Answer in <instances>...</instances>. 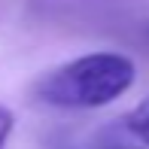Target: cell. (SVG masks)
Instances as JSON below:
<instances>
[{
  "label": "cell",
  "instance_id": "obj_1",
  "mask_svg": "<svg viewBox=\"0 0 149 149\" xmlns=\"http://www.w3.org/2000/svg\"><path fill=\"white\" fill-rule=\"evenodd\" d=\"M137 67L119 52H91L49 70L37 82V97L61 110H97L134 85Z\"/></svg>",
  "mask_w": 149,
  "mask_h": 149
},
{
  "label": "cell",
  "instance_id": "obj_2",
  "mask_svg": "<svg viewBox=\"0 0 149 149\" xmlns=\"http://www.w3.org/2000/svg\"><path fill=\"white\" fill-rule=\"evenodd\" d=\"M94 149H149V97L94 134Z\"/></svg>",
  "mask_w": 149,
  "mask_h": 149
},
{
  "label": "cell",
  "instance_id": "obj_3",
  "mask_svg": "<svg viewBox=\"0 0 149 149\" xmlns=\"http://www.w3.org/2000/svg\"><path fill=\"white\" fill-rule=\"evenodd\" d=\"M12 125H15V116H12V110L0 104V149H3V146H6V140H9Z\"/></svg>",
  "mask_w": 149,
  "mask_h": 149
}]
</instances>
